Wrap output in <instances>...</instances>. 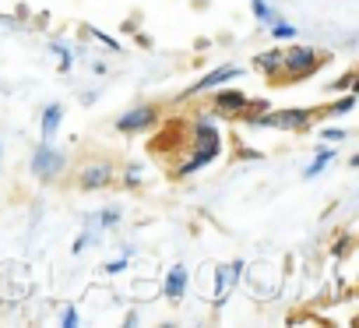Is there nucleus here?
Here are the masks:
<instances>
[{
  "mask_svg": "<svg viewBox=\"0 0 359 328\" xmlns=\"http://www.w3.org/2000/svg\"><path fill=\"white\" fill-rule=\"evenodd\" d=\"M219 152H222V134H219V127L208 124V120H201V124L194 127V152H191V159L184 162V166H180V177L198 173L201 166H208L212 159H219Z\"/></svg>",
  "mask_w": 359,
  "mask_h": 328,
  "instance_id": "obj_1",
  "label": "nucleus"
},
{
  "mask_svg": "<svg viewBox=\"0 0 359 328\" xmlns=\"http://www.w3.org/2000/svg\"><path fill=\"white\" fill-rule=\"evenodd\" d=\"M320 67V57H317V50H310V46H296V50H289L285 57H282V74L285 78H303V74H313Z\"/></svg>",
  "mask_w": 359,
  "mask_h": 328,
  "instance_id": "obj_2",
  "label": "nucleus"
},
{
  "mask_svg": "<svg viewBox=\"0 0 359 328\" xmlns=\"http://www.w3.org/2000/svg\"><path fill=\"white\" fill-rule=\"evenodd\" d=\"M60 170H64V155H60L50 141H43V145L36 148V155H32V173H36L39 181H53V177H60Z\"/></svg>",
  "mask_w": 359,
  "mask_h": 328,
  "instance_id": "obj_3",
  "label": "nucleus"
},
{
  "mask_svg": "<svg viewBox=\"0 0 359 328\" xmlns=\"http://www.w3.org/2000/svg\"><path fill=\"white\" fill-rule=\"evenodd\" d=\"M151 120H155V110H151V106H137V110H130V113H123V117L116 120V131H120V134H134V131L151 127Z\"/></svg>",
  "mask_w": 359,
  "mask_h": 328,
  "instance_id": "obj_4",
  "label": "nucleus"
},
{
  "mask_svg": "<svg viewBox=\"0 0 359 328\" xmlns=\"http://www.w3.org/2000/svg\"><path fill=\"white\" fill-rule=\"evenodd\" d=\"M109 177H113L109 162H95V166H88V170L81 173V188H85V191H99L102 184H109Z\"/></svg>",
  "mask_w": 359,
  "mask_h": 328,
  "instance_id": "obj_5",
  "label": "nucleus"
},
{
  "mask_svg": "<svg viewBox=\"0 0 359 328\" xmlns=\"http://www.w3.org/2000/svg\"><path fill=\"white\" fill-rule=\"evenodd\" d=\"M184 289H187V268L176 265V268L165 275V296H169V300H180V296H184Z\"/></svg>",
  "mask_w": 359,
  "mask_h": 328,
  "instance_id": "obj_6",
  "label": "nucleus"
},
{
  "mask_svg": "<svg viewBox=\"0 0 359 328\" xmlns=\"http://www.w3.org/2000/svg\"><path fill=\"white\" fill-rule=\"evenodd\" d=\"M60 120H64V106H57V103H53V106L43 113V141H53V138H57Z\"/></svg>",
  "mask_w": 359,
  "mask_h": 328,
  "instance_id": "obj_7",
  "label": "nucleus"
},
{
  "mask_svg": "<svg viewBox=\"0 0 359 328\" xmlns=\"http://www.w3.org/2000/svg\"><path fill=\"white\" fill-rule=\"evenodd\" d=\"M240 268H243L240 261H233V265L219 268V275H215V300H222V296L229 293V286L236 282V272H240Z\"/></svg>",
  "mask_w": 359,
  "mask_h": 328,
  "instance_id": "obj_8",
  "label": "nucleus"
},
{
  "mask_svg": "<svg viewBox=\"0 0 359 328\" xmlns=\"http://www.w3.org/2000/svg\"><path fill=\"white\" fill-rule=\"evenodd\" d=\"M240 71L236 67H219V71H212L208 78H201L198 85H191V92H205V88H215V85H222L226 78H236Z\"/></svg>",
  "mask_w": 359,
  "mask_h": 328,
  "instance_id": "obj_9",
  "label": "nucleus"
},
{
  "mask_svg": "<svg viewBox=\"0 0 359 328\" xmlns=\"http://www.w3.org/2000/svg\"><path fill=\"white\" fill-rule=\"evenodd\" d=\"M215 106L226 110V113H243L247 99H243V92H219V96H215Z\"/></svg>",
  "mask_w": 359,
  "mask_h": 328,
  "instance_id": "obj_10",
  "label": "nucleus"
},
{
  "mask_svg": "<svg viewBox=\"0 0 359 328\" xmlns=\"http://www.w3.org/2000/svg\"><path fill=\"white\" fill-rule=\"evenodd\" d=\"M327 162H334V152H327V148H320V155H317V159L310 162V166L303 170V177H306V181H310V177H317V173H320V170L327 166Z\"/></svg>",
  "mask_w": 359,
  "mask_h": 328,
  "instance_id": "obj_11",
  "label": "nucleus"
},
{
  "mask_svg": "<svg viewBox=\"0 0 359 328\" xmlns=\"http://www.w3.org/2000/svg\"><path fill=\"white\" fill-rule=\"evenodd\" d=\"M257 67H261V71H268V74H275V71L282 67V53H278V50L261 53V57H257Z\"/></svg>",
  "mask_w": 359,
  "mask_h": 328,
  "instance_id": "obj_12",
  "label": "nucleus"
},
{
  "mask_svg": "<svg viewBox=\"0 0 359 328\" xmlns=\"http://www.w3.org/2000/svg\"><path fill=\"white\" fill-rule=\"evenodd\" d=\"M250 8H254V15H257L264 25H275V22H278V15H275L268 4H264V0H250Z\"/></svg>",
  "mask_w": 359,
  "mask_h": 328,
  "instance_id": "obj_13",
  "label": "nucleus"
},
{
  "mask_svg": "<svg viewBox=\"0 0 359 328\" xmlns=\"http://www.w3.org/2000/svg\"><path fill=\"white\" fill-rule=\"evenodd\" d=\"M352 106H355V92H348V96H345V99H338V103H334V106H331V113H348V110H352Z\"/></svg>",
  "mask_w": 359,
  "mask_h": 328,
  "instance_id": "obj_14",
  "label": "nucleus"
},
{
  "mask_svg": "<svg viewBox=\"0 0 359 328\" xmlns=\"http://www.w3.org/2000/svg\"><path fill=\"white\" fill-rule=\"evenodd\" d=\"M271 36H275V39H292V36H296V29H292V25H278V22H275V25H271Z\"/></svg>",
  "mask_w": 359,
  "mask_h": 328,
  "instance_id": "obj_15",
  "label": "nucleus"
},
{
  "mask_svg": "<svg viewBox=\"0 0 359 328\" xmlns=\"http://www.w3.org/2000/svg\"><path fill=\"white\" fill-rule=\"evenodd\" d=\"M320 138H324V141H341V138H348V131H341V127H327Z\"/></svg>",
  "mask_w": 359,
  "mask_h": 328,
  "instance_id": "obj_16",
  "label": "nucleus"
},
{
  "mask_svg": "<svg viewBox=\"0 0 359 328\" xmlns=\"http://www.w3.org/2000/svg\"><path fill=\"white\" fill-rule=\"evenodd\" d=\"M116 219H120V212H116V209H109V212H102V216H99V223H102V226H116Z\"/></svg>",
  "mask_w": 359,
  "mask_h": 328,
  "instance_id": "obj_17",
  "label": "nucleus"
},
{
  "mask_svg": "<svg viewBox=\"0 0 359 328\" xmlns=\"http://www.w3.org/2000/svg\"><path fill=\"white\" fill-rule=\"evenodd\" d=\"M60 324H64V328H74V324H78V310H64Z\"/></svg>",
  "mask_w": 359,
  "mask_h": 328,
  "instance_id": "obj_18",
  "label": "nucleus"
},
{
  "mask_svg": "<svg viewBox=\"0 0 359 328\" xmlns=\"http://www.w3.org/2000/svg\"><path fill=\"white\" fill-rule=\"evenodd\" d=\"M127 254H130V251H127ZM127 254H123L120 261H109V265H106V272H123V268H127Z\"/></svg>",
  "mask_w": 359,
  "mask_h": 328,
  "instance_id": "obj_19",
  "label": "nucleus"
}]
</instances>
